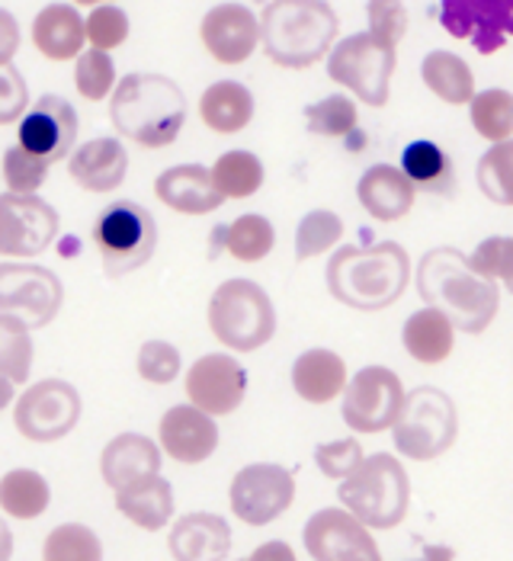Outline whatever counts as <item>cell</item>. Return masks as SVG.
<instances>
[{"label":"cell","mask_w":513,"mask_h":561,"mask_svg":"<svg viewBox=\"0 0 513 561\" xmlns=\"http://www.w3.org/2000/svg\"><path fill=\"white\" fill-rule=\"evenodd\" d=\"M33 334L30 324H23L13 314H0V376H7L13 386L30 382L33 373Z\"/></svg>","instance_id":"e575fe53"},{"label":"cell","mask_w":513,"mask_h":561,"mask_svg":"<svg viewBox=\"0 0 513 561\" xmlns=\"http://www.w3.org/2000/svg\"><path fill=\"white\" fill-rule=\"evenodd\" d=\"M30 110V87L23 75L10 65H0V126L20 123L23 113Z\"/></svg>","instance_id":"681fc988"},{"label":"cell","mask_w":513,"mask_h":561,"mask_svg":"<svg viewBox=\"0 0 513 561\" xmlns=\"http://www.w3.org/2000/svg\"><path fill=\"white\" fill-rule=\"evenodd\" d=\"M414 196H418L414 183L395 164L369 168V171L363 173L360 186H356L360 206L376 221H401L404 216H411Z\"/></svg>","instance_id":"d4e9b609"},{"label":"cell","mask_w":513,"mask_h":561,"mask_svg":"<svg viewBox=\"0 0 513 561\" xmlns=\"http://www.w3.org/2000/svg\"><path fill=\"white\" fill-rule=\"evenodd\" d=\"M469 263L481 276L504 283V289L513 296V238H485L471 251Z\"/></svg>","instance_id":"ee69618b"},{"label":"cell","mask_w":513,"mask_h":561,"mask_svg":"<svg viewBox=\"0 0 513 561\" xmlns=\"http://www.w3.org/2000/svg\"><path fill=\"white\" fill-rule=\"evenodd\" d=\"M81 394L65 379H43L20 394L13 421L16 431L33 443L65 439L81 421Z\"/></svg>","instance_id":"7c38bea8"},{"label":"cell","mask_w":513,"mask_h":561,"mask_svg":"<svg viewBox=\"0 0 513 561\" xmlns=\"http://www.w3.org/2000/svg\"><path fill=\"white\" fill-rule=\"evenodd\" d=\"M469 116L475 131L485 141H491V145L508 141L513 135V93L501 90V87L475 93L469 103Z\"/></svg>","instance_id":"d590c367"},{"label":"cell","mask_w":513,"mask_h":561,"mask_svg":"<svg viewBox=\"0 0 513 561\" xmlns=\"http://www.w3.org/2000/svg\"><path fill=\"white\" fill-rule=\"evenodd\" d=\"M401 173L414 183V190H428V193H440V196L456 190V171H453L446 151L428 138H418L401 151Z\"/></svg>","instance_id":"d6a6232c"},{"label":"cell","mask_w":513,"mask_h":561,"mask_svg":"<svg viewBox=\"0 0 513 561\" xmlns=\"http://www.w3.org/2000/svg\"><path fill=\"white\" fill-rule=\"evenodd\" d=\"M459 436V411L446 391L421 386L408 391L401 414L391 427V443L414 462H433L453 449Z\"/></svg>","instance_id":"52a82bcc"},{"label":"cell","mask_w":513,"mask_h":561,"mask_svg":"<svg viewBox=\"0 0 513 561\" xmlns=\"http://www.w3.org/2000/svg\"><path fill=\"white\" fill-rule=\"evenodd\" d=\"M13 556V533L7 529V519L0 517V561H10Z\"/></svg>","instance_id":"f5cc1de1"},{"label":"cell","mask_w":513,"mask_h":561,"mask_svg":"<svg viewBox=\"0 0 513 561\" xmlns=\"http://www.w3.org/2000/svg\"><path fill=\"white\" fill-rule=\"evenodd\" d=\"M186 398L209 417L235 414L248 394V373L228 353H206L186 373Z\"/></svg>","instance_id":"ac0fdd59"},{"label":"cell","mask_w":513,"mask_h":561,"mask_svg":"<svg viewBox=\"0 0 513 561\" xmlns=\"http://www.w3.org/2000/svg\"><path fill=\"white\" fill-rule=\"evenodd\" d=\"M440 26L478 55H494L513 36V0H440Z\"/></svg>","instance_id":"9a60e30c"},{"label":"cell","mask_w":513,"mask_h":561,"mask_svg":"<svg viewBox=\"0 0 513 561\" xmlns=\"http://www.w3.org/2000/svg\"><path fill=\"white\" fill-rule=\"evenodd\" d=\"M225 248L238 263H260L270 257V251L276 248V231L273 221L256 213L238 216L231 225H218L213 238V251Z\"/></svg>","instance_id":"1f68e13d"},{"label":"cell","mask_w":513,"mask_h":561,"mask_svg":"<svg viewBox=\"0 0 513 561\" xmlns=\"http://www.w3.org/2000/svg\"><path fill=\"white\" fill-rule=\"evenodd\" d=\"M293 389L308 404H328L346 389V363L324 346L305 350L293 363Z\"/></svg>","instance_id":"4316f807"},{"label":"cell","mask_w":513,"mask_h":561,"mask_svg":"<svg viewBox=\"0 0 513 561\" xmlns=\"http://www.w3.org/2000/svg\"><path fill=\"white\" fill-rule=\"evenodd\" d=\"M328 293L356 311H385L411 283V257L398 241L369 248H341L328 260Z\"/></svg>","instance_id":"7a4b0ae2"},{"label":"cell","mask_w":513,"mask_h":561,"mask_svg":"<svg viewBox=\"0 0 513 561\" xmlns=\"http://www.w3.org/2000/svg\"><path fill=\"white\" fill-rule=\"evenodd\" d=\"M100 476L116 494L161 476V446L141 433H119L100 453Z\"/></svg>","instance_id":"44dd1931"},{"label":"cell","mask_w":513,"mask_h":561,"mask_svg":"<svg viewBox=\"0 0 513 561\" xmlns=\"http://www.w3.org/2000/svg\"><path fill=\"white\" fill-rule=\"evenodd\" d=\"M61 218L39 193L0 196V254L3 257H39L58 238Z\"/></svg>","instance_id":"5bb4252c"},{"label":"cell","mask_w":513,"mask_h":561,"mask_svg":"<svg viewBox=\"0 0 513 561\" xmlns=\"http://www.w3.org/2000/svg\"><path fill=\"white\" fill-rule=\"evenodd\" d=\"M75 7H103V3H113V0H71Z\"/></svg>","instance_id":"9f6ffc18"},{"label":"cell","mask_w":513,"mask_h":561,"mask_svg":"<svg viewBox=\"0 0 513 561\" xmlns=\"http://www.w3.org/2000/svg\"><path fill=\"white\" fill-rule=\"evenodd\" d=\"M65 302L61 279L39 263H0V314H13L30 328H45Z\"/></svg>","instance_id":"30bf717a"},{"label":"cell","mask_w":513,"mask_h":561,"mask_svg":"<svg viewBox=\"0 0 513 561\" xmlns=\"http://www.w3.org/2000/svg\"><path fill=\"white\" fill-rule=\"evenodd\" d=\"M424 561H456V552H453V549H446V546H428Z\"/></svg>","instance_id":"db71d44e"},{"label":"cell","mask_w":513,"mask_h":561,"mask_svg":"<svg viewBox=\"0 0 513 561\" xmlns=\"http://www.w3.org/2000/svg\"><path fill=\"white\" fill-rule=\"evenodd\" d=\"M260 3H263V0H260ZM266 3H270V0H266Z\"/></svg>","instance_id":"6f0895ef"},{"label":"cell","mask_w":513,"mask_h":561,"mask_svg":"<svg viewBox=\"0 0 513 561\" xmlns=\"http://www.w3.org/2000/svg\"><path fill=\"white\" fill-rule=\"evenodd\" d=\"M84 20L75 3H48L33 20V45L48 61H75L84 51Z\"/></svg>","instance_id":"484cf974"},{"label":"cell","mask_w":513,"mask_h":561,"mask_svg":"<svg viewBox=\"0 0 513 561\" xmlns=\"http://www.w3.org/2000/svg\"><path fill=\"white\" fill-rule=\"evenodd\" d=\"M421 78L430 93L449 106H466L475 96V75H471L469 61L446 48L428 51V58L421 61Z\"/></svg>","instance_id":"4dcf8cb0"},{"label":"cell","mask_w":513,"mask_h":561,"mask_svg":"<svg viewBox=\"0 0 513 561\" xmlns=\"http://www.w3.org/2000/svg\"><path fill=\"white\" fill-rule=\"evenodd\" d=\"M87 43L100 51H113L128 39V16L126 10H119L116 3H103L93 7V13L87 16L84 23Z\"/></svg>","instance_id":"bcb514c9"},{"label":"cell","mask_w":513,"mask_h":561,"mask_svg":"<svg viewBox=\"0 0 513 561\" xmlns=\"http://www.w3.org/2000/svg\"><path fill=\"white\" fill-rule=\"evenodd\" d=\"M244 561H299L289 542H263Z\"/></svg>","instance_id":"816d5d0a"},{"label":"cell","mask_w":513,"mask_h":561,"mask_svg":"<svg viewBox=\"0 0 513 561\" xmlns=\"http://www.w3.org/2000/svg\"><path fill=\"white\" fill-rule=\"evenodd\" d=\"M209 331L235 353H254L276 334V308L254 279H225L209 299Z\"/></svg>","instance_id":"8992f818"},{"label":"cell","mask_w":513,"mask_h":561,"mask_svg":"<svg viewBox=\"0 0 513 561\" xmlns=\"http://www.w3.org/2000/svg\"><path fill=\"white\" fill-rule=\"evenodd\" d=\"M478 190L494 203L513 209V138L491 145L478 161Z\"/></svg>","instance_id":"74e56055"},{"label":"cell","mask_w":513,"mask_h":561,"mask_svg":"<svg viewBox=\"0 0 513 561\" xmlns=\"http://www.w3.org/2000/svg\"><path fill=\"white\" fill-rule=\"evenodd\" d=\"M20 48V23L10 10L0 7V65H10Z\"/></svg>","instance_id":"f907efd6"},{"label":"cell","mask_w":513,"mask_h":561,"mask_svg":"<svg viewBox=\"0 0 513 561\" xmlns=\"http://www.w3.org/2000/svg\"><path fill=\"white\" fill-rule=\"evenodd\" d=\"M366 16H369V33L379 43L398 48V43L408 36V7L401 0H369L366 3Z\"/></svg>","instance_id":"7dc6e473"},{"label":"cell","mask_w":513,"mask_h":561,"mask_svg":"<svg viewBox=\"0 0 513 561\" xmlns=\"http://www.w3.org/2000/svg\"><path fill=\"white\" fill-rule=\"evenodd\" d=\"M116 507L119 514L135 523L138 529L158 533L164 529L173 517V491L171 484L161 476L148 478L141 484H132L126 491L116 494Z\"/></svg>","instance_id":"f546056e"},{"label":"cell","mask_w":513,"mask_h":561,"mask_svg":"<svg viewBox=\"0 0 513 561\" xmlns=\"http://www.w3.org/2000/svg\"><path fill=\"white\" fill-rule=\"evenodd\" d=\"M158 436H161V453L180 466H200L218 449L215 417L193 404H173L171 411H164Z\"/></svg>","instance_id":"ffe728a7"},{"label":"cell","mask_w":513,"mask_h":561,"mask_svg":"<svg viewBox=\"0 0 513 561\" xmlns=\"http://www.w3.org/2000/svg\"><path fill=\"white\" fill-rule=\"evenodd\" d=\"M200 119L215 135L244 131L254 119V93L238 81H215L200 96Z\"/></svg>","instance_id":"f1b7e54d"},{"label":"cell","mask_w":513,"mask_h":561,"mask_svg":"<svg viewBox=\"0 0 513 561\" xmlns=\"http://www.w3.org/2000/svg\"><path fill=\"white\" fill-rule=\"evenodd\" d=\"M110 123L141 148H168L186 123V96L164 75H126L110 96Z\"/></svg>","instance_id":"277c9868"},{"label":"cell","mask_w":513,"mask_h":561,"mask_svg":"<svg viewBox=\"0 0 513 561\" xmlns=\"http://www.w3.org/2000/svg\"><path fill=\"white\" fill-rule=\"evenodd\" d=\"M43 561H103V542L84 523H61L45 536Z\"/></svg>","instance_id":"f35d334b"},{"label":"cell","mask_w":513,"mask_h":561,"mask_svg":"<svg viewBox=\"0 0 513 561\" xmlns=\"http://www.w3.org/2000/svg\"><path fill=\"white\" fill-rule=\"evenodd\" d=\"M48 481L33 469H13L0 478V511L13 519H36L48 511Z\"/></svg>","instance_id":"836d02e7"},{"label":"cell","mask_w":513,"mask_h":561,"mask_svg":"<svg viewBox=\"0 0 513 561\" xmlns=\"http://www.w3.org/2000/svg\"><path fill=\"white\" fill-rule=\"evenodd\" d=\"M395 68H398L395 48L379 43L373 33L346 36L328 55V78L334 84L346 87L360 103L376 106V110L388 103Z\"/></svg>","instance_id":"9c48e42d"},{"label":"cell","mask_w":513,"mask_h":561,"mask_svg":"<svg viewBox=\"0 0 513 561\" xmlns=\"http://www.w3.org/2000/svg\"><path fill=\"white\" fill-rule=\"evenodd\" d=\"M48 168H52V164H45V161L33 158V154H26L20 145L10 148V151L3 154V161H0V173H3L7 193H20V196L39 193L45 176H48Z\"/></svg>","instance_id":"7bdbcfd3"},{"label":"cell","mask_w":513,"mask_h":561,"mask_svg":"<svg viewBox=\"0 0 513 561\" xmlns=\"http://www.w3.org/2000/svg\"><path fill=\"white\" fill-rule=\"evenodd\" d=\"M401 341H404L408 356L418 359L421 366H440L456 350V328L440 308L428 305L404 321Z\"/></svg>","instance_id":"83f0119b"},{"label":"cell","mask_w":513,"mask_h":561,"mask_svg":"<svg viewBox=\"0 0 513 561\" xmlns=\"http://www.w3.org/2000/svg\"><path fill=\"white\" fill-rule=\"evenodd\" d=\"M343 238V221L338 213L331 209H315L301 218L299 228H296V260L321 257L328 251H334Z\"/></svg>","instance_id":"ab89813d"},{"label":"cell","mask_w":513,"mask_h":561,"mask_svg":"<svg viewBox=\"0 0 513 561\" xmlns=\"http://www.w3.org/2000/svg\"><path fill=\"white\" fill-rule=\"evenodd\" d=\"M75 87H78V93L84 100H90V103L106 100L116 90V65H113V55L110 51H100V48L81 51L75 58Z\"/></svg>","instance_id":"b9f144b4"},{"label":"cell","mask_w":513,"mask_h":561,"mask_svg":"<svg viewBox=\"0 0 513 561\" xmlns=\"http://www.w3.org/2000/svg\"><path fill=\"white\" fill-rule=\"evenodd\" d=\"M401 379L385 366H366L343 389L341 417L353 433H385L395 427L404 404Z\"/></svg>","instance_id":"8fae6325"},{"label":"cell","mask_w":513,"mask_h":561,"mask_svg":"<svg viewBox=\"0 0 513 561\" xmlns=\"http://www.w3.org/2000/svg\"><path fill=\"white\" fill-rule=\"evenodd\" d=\"M363 459H366L363 446L356 439H350V436L346 439H334V443H324V446L315 449V462H318L321 476L334 478V481H343Z\"/></svg>","instance_id":"c3c4849f"},{"label":"cell","mask_w":513,"mask_h":561,"mask_svg":"<svg viewBox=\"0 0 513 561\" xmlns=\"http://www.w3.org/2000/svg\"><path fill=\"white\" fill-rule=\"evenodd\" d=\"M209 171L225 199H248L263 186V164L251 151H225Z\"/></svg>","instance_id":"8d00e7d4"},{"label":"cell","mask_w":513,"mask_h":561,"mask_svg":"<svg viewBox=\"0 0 513 561\" xmlns=\"http://www.w3.org/2000/svg\"><path fill=\"white\" fill-rule=\"evenodd\" d=\"M338 497H341L343 511H350L363 526L395 529L408 517L411 478L395 456L376 453L343 478Z\"/></svg>","instance_id":"5b68a950"},{"label":"cell","mask_w":513,"mask_h":561,"mask_svg":"<svg viewBox=\"0 0 513 561\" xmlns=\"http://www.w3.org/2000/svg\"><path fill=\"white\" fill-rule=\"evenodd\" d=\"M155 196L161 206L180 216H209L221 209L225 196L215 186L213 171L203 164H176L155 180Z\"/></svg>","instance_id":"7402d4cb"},{"label":"cell","mask_w":513,"mask_h":561,"mask_svg":"<svg viewBox=\"0 0 513 561\" xmlns=\"http://www.w3.org/2000/svg\"><path fill=\"white\" fill-rule=\"evenodd\" d=\"M341 20L328 0H270L260 13V43L273 65L301 71L338 43Z\"/></svg>","instance_id":"3957f363"},{"label":"cell","mask_w":513,"mask_h":561,"mask_svg":"<svg viewBox=\"0 0 513 561\" xmlns=\"http://www.w3.org/2000/svg\"><path fill=\"white\" fill-rule=\"evenodd\" d=\"M68 173L87 193H113L128 173V151L119 138H93L68 154Z\"/></svg>","instance_id":"603a6c76"},{"label":"cell","mask_w":513,"mask_h":561,"mask_svg":"<svg viewBox=\"0 0 513 561\" xmlns=\"http://www.w3.org/2000/svg\"><path fill=\"white\" fill-rule=\"evenodd\" d=\"M200 39L218 65H244L260 45V16L244 3H218L203 16Z\"/></svg>","instance_id":"d6986e66"},{"label":"cell","mask_w":513,"mask_h":561,"mask_svg":"<svg viewBox=\"0 0 513 561\" xmlns=\"http://www.w3.org/2000/svg\"><path fill=\"white\" fill-rule=\"evenodd\" d=\"M231 514L248 526H266L280 519L296 501V476L273 462L244 466L231 478Z\"/></svg>","instance_id":"4fadbf2b"},{"label":"cell","mask_w":513,"mask_h":561,"mask_svg":"<svg viewBox=\"0 0 513 561\" xmlns=\"http://www.w3.org/2000/svg\"><path fill=\"white\" fill-rule=\"evenodd\" d=\"M93 248L100 254L103 273L110 279H123L155 257L158 225L145 206L119 199L106 206L93 221Z\"/></svg>","instance_id":"ba28073f"},{"label":"cell","mask_w":513,"mask_h":561,"mask_svg":"<svg viewBox=\"0 0 513 561\" xmlns=\"http://www.w3.org/2000/svg\"><path fill=\"white\" fill-rule=\"evenodd\" d=\"M418 293L463 334H485L501 308V286L481 276L456 248H433L424 254L418 266Z\"/></svg>","instance_id":"6da1fadb"},{"label":"cell","mask_w":513,"mask_h":561,"mask_svg":"<svg viewBox=\"0 0 513 561\" xmlns=\"http://www.w3.org/2000/svg\"><path fill=\"white\" fill-rule=\"evenodd\" d=\"M305 123L311 135H321V138H350L356 131L360 123V113H356V103L343 93L334 96H324L311 106H305Z\"/></svg>","instance_id":"60d3db41"},{"label":"cell","mask_w":513,"mask_h":561,"mask_svg":"<svg viewBox=\"0 0 513 561\" xmlns=\"http://www.w3.org/2000/svg\"><path fill=\"white\" fill-rule=\"evenodd\" d=\"M75 138H78V113L65 96L55 93L39 96L23 113L16 129V145L45 164H58L61 158H68L75 151Z\"/></svg>","instance_id":"2e32d148"},{"label":"cell","mask_w":513,"mask_h":561,"mask_svg":"<svg viewBox=\"0 0 513 561\" xmlns=\"http://www.w3.org/2000/svg\"><path fill=\"white\" fill-rule=\"evenodd\" d=\"M135 369L151 386H171L180 376V350L168 341H145L138 350Z\"/></svg>","instance_id":"f6af8a7d"},{"label":"cell","mask_w":513,"mask_h":561,"mask_svg":"<svg viewBox=\"0 0 513 561\" xmlns=\"http://www.w3.org/2000/svg\"><path fill=\"white\" fill-rule=\"evenodd\" d=\"M173 561H225L231 552V526L218 514H186L173 523L171 539Z\"/></svg>","instance_id":"cb8c5ba5"},{"label":"cell","mask_w":513,"mask_h":561,"mask_svg":"<svg viewBox=\"0 0 513 561\" xmlns=\"http://www.w3.org/2000/svg\"><path fill=\"white\" fill-rule=\"evenodd\" d=\"M305 549L315 561H383V552L369 533L343 507H324L305 523Z\"/></svg>","instance_id":"e0dca14e"},{"label":"cell","mask_w":513,"mask_h":561,"mask_svg":"<svg viewBox=\"0 0 513 561\" xmlns=\"http://www.w3.org/2000/svg\"><path fill=\"white\" fill-rule=\"evenodd\" d=\"M13 391H16V386H13L7 376H0V411H7V408H10V401H13Z\"/></svg>","instance_id":"11a10c76"}]
</instances>
